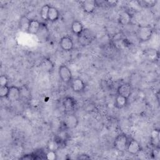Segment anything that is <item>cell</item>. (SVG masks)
<instances>
[{
	"instance_id": "1",
	"label": "cell",
	"mask_w": 160,
	"mask_h": 160,
	"mask_svg": "<svg viewBox=\"0 0 160 160\" xmlns=\"http://www.w3.org/2000/svg\"><path fill=\"white\" fill-rule=\"evenodd\" d=\"M154 28L150 25L139 26L137 29V37L141 42L149 41L152 36Z\"/></svg>"
},
{
	"instance_id": "2",
	"label": "cell",
	"mask_w": 160,
	"mask_h": 160,
	"mask_svg": "<svg viewBox=\"0 0 160 160\" xmlns=\"http://www.w3.org/2000/svg\"><path fill=\"white\" fill-rule=\"evenodd\" d=\"M128 142L129 139L128 136L125 133H120L115 138L113 146L118 151L124 152L126 151Z\"/></svg>"
},
{
	"instance_id": "3",
	"label": "cell",
	"mask_w": 160,
	"mask_h": 160,
	"mask_svg": "<svg viewBox=\"0 0 160 160\" xmlns=\"http://www.w3.org/2000/svg\"><path fill=\"white\" fill-rule=\"evenodd\" d=\"M58 74L61 81L66 83L69 84L72 79V75L71 69L65 64H61L58 68Z\"/></svg>"
},
{
	"instance_id": "4",
	"label": "cell",
	"mask_w": 160,
	"mask_h": 160,
	"mask_svg": "<svg viewBox=\"0 0 160 160\" xmlns=\"http://www.w3.org/2000/svg\"><path fill=\"white\" fill-rule=\"evenodd\" d=\"M78 119L74 113L66 114L63 119V128L66 129L76 128L78 125Z\"/></svg>"
},
{
	"instance_id": "5",
	"label": "cell",
	"mask_w": 160,
	"mask_h": 160,
	"mask_svg": "<svg viewBox=\"0 0 160 160\" xmlns=\"http://www.w3.org/2000/svg\"><path fill=\"white\" fill-rule=\"evenodd\" d=\"M77 105L76 100L72 96H66L62 101V106L65 111V113H72Z\"/></svg>"
},
{
	"instance_id": "6",
	"label": "cell",
	"mask_w": 160,
	"mask_h": 160,
	"mask_svg": "<svg viewBox=\"0 0 160 160\" xmlns=\"http://www.w3.org/2000/svg\"><path fill=\"white\" fill-rule=\"evenodd\" d=\"M78 37L79 43H81L82 46L89 45L94 39V34L87 29H84L82 32Z\"/></svg>"
},
{
	"instance_id": "7",
	"label": "cell",
	"mask_w": 160,
	"mask_h": 160,
	"mask_svg": "<svg viewBox=\"0 0 160 160\" xmlns=\"http://www.w3.org/2000/svg\"><path fill=\"white\" fill-rule=\"evenodd\" d=\"M21 97V88L16 86H9V91L7 99L10 102H16L20 100Z\"/></svg>"
},
{
	"instance_id": "8",
	"label": "cell",
	"mask_w": 160,
	"mask_h": 160,
	"mask_svg": "<svg viewBox=\"0 0 160 160\" xmlns=\"http://www.w3.org/2000/svg\"><path fill=\"white\" fill-rule=\"evenodd\" d=\"M70 85L72 91L76 93L82 92L86 88L84 82L79 78H72L71 82H70Z\"/></svg>"
},
{
	"instance_id": "9",
	"label": "cell",
	"mask_w": 160,
	"mask_h": 160,
	"mask_svg": "<svg viewBox=\"0 0 160 160\" xmlns=\"http://www.w3.org/2000/svg\"><path fill=\"white\" fill-rule=\"evenodd\" d=\"M132 93V87L130 83H122L117 88V94L122 96L126 98H129Z\"/></svg>"
},
{
	"instance_id": "10",
	"label": "cell",
	"mask_w": 160,
	"mask_h": 160,
	"mask_svg": "<svg viewBox=\"0 0 160 160\" xmlns=\"http://www.w3.org/2000/svg\"><path fill=\"white\" fill-rule=\"evenodd\" d=\"M79 2L84 12L87 14L92 13L96 8L95 1L94 0L80 1Z\"/></svg>"
},
{
	"instance_id": "11",
	"label": "cell",
	"mask_w": 160,
	"mask_h": 160,
	"mask_svg": "<svg viewBox=\"0 0 160 160\" xmlns=\"http://www.w3.org/2000/svg\"><path fill=\"white\" fill-rule=\"evenodd\" d=\"M59 46L62 50L65 51H70L73 49L74 42L71 37L66 36L61 38L59 41Z\"/></svg>"
},
{
	"instance_id": "12",
	"label": "cell",
	"mask_w": 160,
	"mask_h": 160,
	"mask_svg": "<svg viewBox=\"0 0 160 160\" xmlns=\"http://www.w3.org/2000/svg\"><path fill=\"white\" fill-rule=\"evenodd\" d=\"M141 150V147L140 144L136 140L132 139L129 140L126 151L132 155L138 154Z\"/></svg>"
},
{
	"instance_id": "13",
	"label": "cell",
	"mask_w": 160,
	"mask_h": 160,
	"mask_svg": "<svg viewBox=\"0 0 160 160\" xmlns=\"http://www.w3.org/2000/svg\"><path fill=\"white\" fill-rule=\"evenodd\" d=\"M38 39L42 42H46L48 40L49 37V32L47 26L44 23L41 24L40 28L36 34Z\"/></svg>"
},
{
	"instance_id": "14",
	"label": "cell",
	"mask_w": 160,
	"mask_h": 160,
	"mask_svg": "<svg viewBox=\"0 0 160 160\" xmlns=\"http://www.w3.org/2000/svg\"><path fill=\"white\" fill-rule=\"evenodd\" d=\"M39 67L42 71L46 72H51L53 71L54 65L49 58H44L39 63Z\"/></svg>"
},
{
	"instance_id": "15",
	"label": "cell",
	"mask_w": 160,
	"mask_h": 160,
	"mask_svg": "<svg viewBox=\"0 0 160 160\" xmlns=\"http://www.w3.org/2000/svg\"><path fill=\"white\" fill-rule=\"evenodd\" d=\"M118 20L120 24L127 26L131 23L132 21V16L128 11H124L119 14Z\"/></svg>"
},
{
	"instance_id": "16",
	"label": "cell",
	"mask_w": 160,
	"mask_h": 160,
	"mask_svg": "<svg viewBox=\"0 0 160 160\" xmlns=\"http://www.w3.org/2000/svg\"><path fill=\"white\" fill-rule=\"evenodd\" d=\"M160 132L158 129H154L151 132L150 142L152 147H159Z\"/></svg>"
},
{
	"instance_id": "17",
	"label": "cell",
	"mask_w": 160,
	"mask_h": 160,
	"mask_svg": "<svg viewBox=\"0 0 160 160\" xmlns=\"http://www.w3.org/2000/svg\"><path fill=\"white\" fill-rule=\"evenodd\" d=\"M71 29L73 34L79 36L82 32L84 28L81 22L78 20H75L71 24Z\"/></svg>"
},
{
	"instance_id": "18",
	"label": "cell",
	"mask_w": 160,
	"mask_h": 160,
	"mask_svg": "<svg viewBox=\"0 0 160 160\" xmlns=\"http://www.w3.org/2000/svg\"><path fill=\"white\" fill-rule=\"evenodd\" d=\"M41 22L36 19H31L28 32L31 34L36 35L41 26Z\"/></svg>"
},
{
	"instance_id": "19",
	"label": "cell",
	"mask_w": 160,
	"mask_h": 160,
	"mask_svg": "<svg viewBox=\"0 0 160 160\" xmlns=\"http://www.w3.org/2000/svg\"><path fill=\"white\" fill-rule=\"evenodd\" d=\"M128 98L122 96L117 94L114 101V106L115 108L119 109H122L126 106L128 104Z\"/></svg>"
},
{
	"instance_id": "20",
	"label": "cell",
	"mask_w": 160,
	"mask_h": 160,
	"mask_svg": "<svg viewBox=\"0 0 160 160\" xmlns=\"http://www.w3.org/2000/svg\"><path fill=\"white\" fill-rule=\"evenodd\" d=\"M59 18V12L58 9L54 6L50 7L48 16V21L54 22L58 20Z\"/></svg>"
},
{
	"instance_id": "21",
	"label": "cell",
	"mask_w": 160,
	"mask_h": 160,
	"mask_svg": "<svg viewBox=\"0 0 160 160\" xmlns=\"http://www.w3.org/2000/svg\"><path fill=\"white\" fill-rule=\"evenodd\" d=\"M159 51L154 49H149L146 51L145 55L149 61L156 62L159 59Z\"/></svg>"
},
{
	"instance_id": "22",
	"label": "cell",
	"mask_w": 160,
	"mask_h": 160,
	"mask_svg": "<svg viewBox=\"0 0 160 160\" xmlns=\"http://www.w3.org/2000/svg\"><path fill=\"white\" fill-rule=\"evenodd\" d=\"M30 21H31V19H29L27 16H22L19 19V28L22 31H27L28 32Z\"/></svg>"
},
{
	"instance_id": "23",
	"label": "cell",
	"mask_w": 160,
	"mask_h": 160,
	"mask_svg": "<svg viewBox=\"0 0 160 160\" xmlns=\"http://www.w3.org/2000/svg\"><path fill=\"white\" fill-rule=\"evenodd\" d=\"M137 2L140 6H141L142 8H151L154 7L156 5L158 1H156V0H141V1H138Z\"/></svg>"
},
{
	"instance_id": "24",
	"label": "cell",
	"mask_w": 160,
	"mask_h": 160,
	"mask_svg": "<svg viewBox=\"0 0 160 160\" xmlns=\"http://www.w3.org/2000/svg\"><path fill=\"white\" fill-rule=\"evenodd\" d=\"M51 6L48 4H46L44 5H43L41 9H40V16L41 18L42 19H43L44 21H48V13H49V11L50 9Z\"/></svg>"
},
{
	"instance_id": "25",
	"label": "cell",
	"mask_w": 160,
	"mask_h": 160,
	"mask_svg": "<svg viewBox=\"0 0 160 160\" xmlns=\"http://www.w3.org/2000/svg\"><path fill=\"white\" fill-rule=\"evenodd\" d=\"M9 91V86H0V97L1 98H7Z\"/></svg>"
},
{
	"instance_id": "26",
	"label": "cell",
	"mask_w": 160,
	"mask_h": 160,
	"mask_svg": "<svg viewBox=\"0 0 160 160\" xmlns=\"http://www.w3.org/2000/svg\"><path fill=\"white\" fill-rule=\"evenodd\" d=\"M45 158L50 160H54L57 159V154L55 152V151L50 149L49 150L46 154H45Z\"/></svg>"
},
{
	"instance_id": "27",
	"label": "cell",
	"mask_w": 160,
	"mask_h": 160,
	"mask_svg": "<svg viewBox=\"0 0 160 160\" xmlns=\"http://www.w3.org/2000/svg\"><path fill=\"white\" fill-rule=\"evenodd\" d=\"M151 155L153 159H159L160 158V149L159 147H153L151 152Z\"/></svg>"
},
{
	"instance_id": "28",
	"label": "cell",
	"mask_w": 160,
	"mask_h": 160,
	"mask_svg": "<svg viewBox=\"0 0 160 160\" xmlns=\"http://www.w3.org/2000/svg\"><path fill=\"white\" fill-rule=\"evenodd\" d=\"M0 86H8V78L6 75H1L0 76Z\"/></svg>"
},
{
	"instance_id": "29",
	"label": "cell",
	"mask_w": 160,
	"mask_h": 160,
	"mask_svg": "<svg viewBox=\"0 0 160 160\" xmlns=\"http://www.w3.org/2000/svg\"><path fill=\"white\" fill-rule=\"evenodd\" d=\"M21 159H36L37 158L34 156V155H32V154H26L23 157L21 158Z\"/></svg>"
},
{
	"instance_id": "30",
	"label": "cell",
	"mask_w": 160,
	"mask_h": 160,
	"mask_svg": "<svg viewBox=\"0 0 160 160\" xmlns=\"http://www.w3.org/2000/svg\"><path fill=\"white\" fill-rule=\"evenodd\" d=\"M118 2V1H106V5L108 6H116Z\"/></svg>"
},
{
	"instance_id": "31",
	"label": "cell",
	"mask_w": 160,
	"mask_h": 160,
	"mask_svg": "<svg viewBox=\"0 0 160 160\" xmlns=\"http://www.w3.org/2000/svg\"><path fill=\"white\" fill-rule=\"evenodd\" d=\"M78 159H91V157L86 154H82L79 155V156L77 158Z\"/></svg>"
}]
</instances>
